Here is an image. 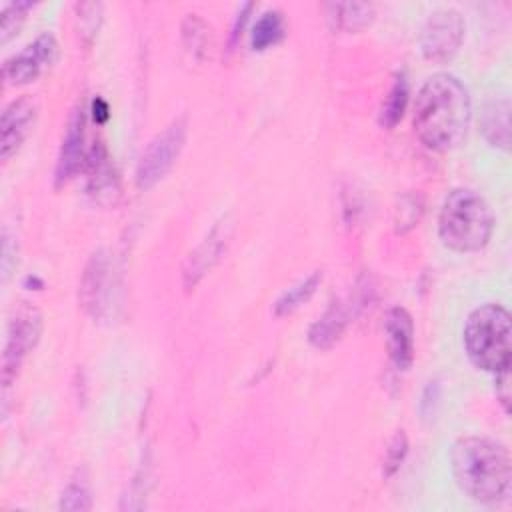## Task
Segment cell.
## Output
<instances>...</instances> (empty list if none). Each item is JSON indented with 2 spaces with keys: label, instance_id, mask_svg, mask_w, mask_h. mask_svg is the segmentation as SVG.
<instances>
[{
  "label": "cell",
  "instance_id": "obj_18",
  "mask_svg": "<svg viewBox=\"0 0 512 512\" xmlns=\"http://www.w3.org/2000/svg\"><path fill=\"white\" fill-rule=\"evenodd\" d=\"M320 282H322V272L314 270L312 274L304 276L294 286L284 290L278 296V300L274 302V316H286V314L294 312L296 308H300L304 302H308L312 298V294L316 292Z\"/></svg>",
  "mask_w": 512,
  "mask_h": 512
},
{
  "label": "cell",
  "instance_id": "obj_9",
  "mask_svg": "<svg viewBox=\"0 0 512 512\" xmlns=\"http://www.w3.org/2000/svg\"><path fill=\"white\" fill-rule=\"evenodd\" d=\"M58 58V42L50 32H42L24 50L10 56L2 66V76L6 84L20 86L34 82L46 68H50Z\"/></svg>",
  "mask_w": 512,
  "mask_h": 512
},
{
  "label": "cell",
  "instance_id": "obj_1",
  "mask_svg": "<svg viewBox=\"0 0 512 512\" xmlns=\"http://www.w3.org/2000/svg\"><path fill=\"white\" fill-rule=\"evenodd\" d=\"M472 104L466 86L452 74H434L418 90L414 130L418 140L434 150L448 152L468 134Z\"/></svg>",
  "mask_w": 512,
  "mask_h": 512
},
{
  "label": "cell",
  "instance_id": "obj_28",
  "mask_svg": "<svg viewBox=\"0 0 512 512\" xmlns=\"http://www.w3.org/2000/svg\"><path fill=\"white\" fill-rule=\"evenodd\" d=\"M90 112H92V118H94V122H96V124H104V122L110 118L108 102H106L104 98H100V96H96V98L92 100V108H90Z\"/></svg>",
  "mask_w": 512,
  "mask_h": 512
},
{
  "label": "cell",
  "instance_id": "obj_10",
  "mask_svg": "<svg viewBox=\"0 0 512 512\" xmlns=\"http://www.w3.org/2000/svg\"><path fill=\"white\" fill-rule=\"evenodd\" d=\"M86 194L98 206H114L120 198V178L104 142H94L84 160Z\"/></svg>",
  "mask_w": 512,
  "mask_h": 512
},
{
  "label": "cell",
  "instance_id": "obj_14",
  "mask_svg": "<svg viewBox=\"0 0 512 512\" xmlns=\"http://www.w3.org/2000/svg\"><path fill=\"white\" fill-rule=\"evenodd\" d=\"M384 330L390 362L398 370H408L414 360V324L410 314L400 306L390 308L384 320Z\"/></svg>",
  "mask_w": 512,
  "mask_h": 512
},
{
  "label": "cell",
  "instance_id": "obj_26",
  "mask_svg": "<svg viewBox=\"0 0 512 512\" xmlns=\"http://www.w3.org/2000/svg\"><path fill=\"white\" fill-rule=\"evenodd\" d=\"M510 368H506V370H500V372H496V398L500 400V404L504 406V410L508 412V406H510Z\"/></svg>",
  "mask_w": 512,
  "mask_h": 512
},
{
  "label": "cell",
  "instance_id": "obj_6",
  "mask_svg": "<svg viewBox=\"0 0 512 512\" xmlns=\"http://www.w3.org/2000/svg\"><path fill=\"white\" fill-rule=\"evenodd\" d=\"M42 332V316L34 306L22 304L8 322L2 350V384L10 388L18 376L24 356L36 346Z\"/></svg>",
  "mask_w": 512,
  "mask_h": 512
},
{
  "label": "cell",
  "instance_id": "obj_2",
  "mask_svg": "<svg viewBox=\"0 0 512 512\" xmlns=\"http://www.w3.org/2000/svg\"><path fill=\"white\" fill-rule=\"evenodd\" d=\"M458 488L480 504H500L510 498L512 460L508 448L488 436H462L450 452Z\"/></svg>",
  "mask_w": 512,
  "mask_h": 512
},
{
  "label": "cell",
  "instance_id": "obj_24",
  "mask_svg": "<svg viewBox=\"0 0 512 512\" xmlns=\"http://www.w3.org/2000/svg\"><path fill=\"white\" fill-rule=\"evenodd\" d=\"M406 454H408V438H406V434H404L402 430H398V432L392 436V440L388 442V448H386V452H384L382 474H384L386 478L394 476V474L400 470V466H402Z\"/></svg>",
  "mask_w": 512,
  "mask_h": 512
},
{
  "label": "cell",
  "instance_id": "obj_21",
  "mask_svg": "<svg viewBox=\"0 0 512 512\" xmlns=\"http://www.w3.org/2000/svg\"><path fill=\"white\" fill-rule=\"evenodd\" d=\"M210 26L198 14H186L182 20V40L186 50L196 58L204 60L210 50Z\"/></svg>",
  "mask_w": 512,
  "mask_h": 512
},
{
  "label": "cell",
  "instance_id": "obj_23",
  "mask_svg": "<svg viewBox=\"0 0 512 512\" xmlns=\"http://www.w3.org/2000/svg\"><path fill=\"white\" fill-rule=\"evenodd\" d=\"M34 4L28 0H18V2H10L4 6L2 10V28H0V40L8 42L20 28V24L24 22L28 10Z\"/></svg>",
  "mask_w": 512,
  "mask_h": 512
},
{
  "label": "cell",
  "instance_id": "obj_13",
  "mask_svg": "<svg viewBox=\"0 0 512 512\" xmlns=\"http://www.w3.org/2000/svg\"><path fill=\"white\" fill-rule=\"evenodd\" d=\"M84 126H86V108L84 104H78L68 118L62 146L58 152L56 172H54L56 186L66 184L84 166V160L88 154L84 150Z\"/></svg>",
  "mask_w": 512,
  "mask_h": 512
},
{
  "label": "cell",
  "instance_id": "obj_8",
  "mask_svg": "<svg viewBox=\"0 0 512 512\" xmlns=\"http://www.w3.org/2000/svg\"><path fill=\"white\" fill-rule=\"evenodd\" d=\"M464 18L454 8L434 10L420 32L422 54L432 62L450 60L464 40Z\"/></svg>",
  "mask_w": 512,
  "mask_h": 512
},
{
  "label": "cell",
  "instance_id": "obj_16",
  "mask_svg": "<svg viewBox=\"0 0 512 512\" xmlns=\"http://www.w3.org/2000/svg\"><path fill=\"white\" fill-rule=\"evenodd\" d=\"M330 24L344 32H360L374 20V6L370 2H330L326 4Z\"/></svg>",
  "mask_w": 512,
  "mask_h": 512
},
{
  "label": "cell",
  "instance_id": "obj_27",
  "mask_svg": "<svg viewBox=\"0 0 512 512\" xmlns=\"http://www.w3.org/2000/svg\"><path fill=\"white\" fill-rule=\"evenodd\" d=\"M252 8H254V4H252V2H246V4L238 10V14H236V18H234V24H232V32H230V46H234L236 40L240 38L242 30H244V26H246V22H248V16H250Z\"/></svg>",
  "mask_w": 512,
  "mask_h": 512
},
{
  "label": "cell",
  "instance_id": "obj_15",
  "mask_svg": "<svg viewBox=\"0 0 512 512\" xmlns=\"http://www.w3.org/2000/svg\"><path fill=\"white\" fill-rule=\"evenodd\" d=\"M354 304L344 302V300H332L330 306L324 310V314L310 326L308 330V340L312 346H316L318 350H326L330 346H334L342 332L346 330L350 318L354 316Z\"/></svg>",
  "mask_w": 512,
  "mask_h": 512
},
{
  "label": "cell",
  "instance_id": "obj_25",
  "mask_svg": "<svg viewBox=\"0 0 512 512\" xmlns=\"http://www.w3.org/2000/svg\"><path fill=\"white\" fill-rule=\"evenodd\" d=\"M78 18H80V34H88L90 38L96 34L98 24H100V16H102V4L98 2H84L78 4Z\"/></svg>",
  "mask_w": 512,
  "mask_h": 512
},
{
  "label": "cell",
  "instance_id": "obj_4",
  "mask_svg": "<svg viewBox=\"0 0 512 512\" xmlns=\"http://www.w3.org/2000/svg\"><path fill=\"white\" fill-rule=\"evenodd\" d=\"M464 350L470 362L486 372L510 368L512 328L510 314L504 306L488 302L474 308L462 330Z\"/></svg>",
  "mask_w": 512,
  "mask_h": 512
},
{
  "label": "cell",
  "instance_id": "obj_19",
  "mask_svg": "<svg viewBox=\"0 0 512 512\" xmlns=\"http://www.w3.org/2000/svg\"><path fill=\"white\" fill-rule=\"evenodd\" d=\"M286 34L284 16L278 10H266L260 14L250 32V46L254 50H266L278 44Z\"/></svg>",
  "mask_w": 512,
  "mask_h": 512
},
{
  "label": "cell",
  "instance_id": "obj_5",
  "mask_svg": "<svg viewBox=\"0 0 512 512\" xmlns=\"http://www.w3.org/2000/svg\"><path fill=\"white\" fill-rule=\"evenodd\" d=\"M186 132V118L180 116L150 140L136 166V186L140 190L156 186L170 172L184 148Z\"/></svg>",
  "mask_w": 512,
  "mask_h": 512
},
{
  "label": "cell",
  "instance_id": "obj_12",
  "mask_svg": "<svg viewBox=\"0 0 512 512\" xmlns=\"http://www.w3.org/2000/svg\"><path fill=\"white\" fill-rule=\"evenodd\" d=\"M36 102L30 96L12 100L0 116V158L8 160L28 138L36 120Z\"/></svg>",
  "mask_w": 512,
  "mask_h": 512
},
{
  "label": "cell",
  "instance_id": "obj_3",
  "mask_svg": "<svg viewBox=\"0 0 512 512\" xmlns=\"http://www.w3.org/2000/svg\"><path fill=\"white\" fill-rule=\"evenodd\" d=\"M494 230V214L488 202L470 188L452 190L440 208L438 234L444 246L456 252L484 248Z\"/></svg>",
  "mask_w": 512,
  "mask_h": 512
},
{
  "label": "cell",
  "instance_id": "obj_22",
  "mask_svg": "<svg viewBox=\"0 0 512 512\" xmlns=\"http://www.w3.org/2000/svg\"><path fill=\"white\" fill-rule=\"evenodd\" d=\"M92 508V494L88 480L84 476H76L68 482V486L62 490L60 496V510H72V512H84Z\"/></svg>",
  "mask_w": 512,
  "mask_h": 512
},
{
  "label": "cell",
  "instance_id": "obj_7",
  "mask_svg": "<svg viewBox=\"0 0 512 512\" xmlns=\"http://www.w3.org/2000/svg\"><path fill=\"white\" fill-rule=\"evenodd\" d=\"M114 264L106 250H96L84 266L78 298L92 318H104L114 302Z\"/></svg>",
  "mask_w": 512,
  "mask_h": 512
},
{
  "label": "cell",
  "instance_id": "obj_11",
  "mask_svg": "<svg viewBox=\"0 0 512 512\" xmlns=\"http://www.w3.org/2000/svg\"><path fill=\"white\" fill-rule=\"evenodd\" d=\"M232 224L228 218L216 222L210 232L202 238V242L188 254L184 268H182V282L186 290H192L222 258L228 240H230Z\"/></svg>",
  "mask_w": 512,
  "mask_h": 512
},
{
  "label": "cell",
  "instance_id": "obj_17",
  "mask_svg": "<svg viewBox=\"0 0 512 512\" xmlns=\"http://www.w3.org/2000/svg\"><path fill=\"white\" fill-rule=\"evenodd\" d=\"M482 132L486 140L500 148H510V102L508 98H498L486 104L482 114Z\"/></svg>",
  "mask_w": 512,
  "mask_h": 512
},
{
  "label": "cell",
  "instance_id": "obj_20",
  "mask_svg": "<svg viewBox=\"0 0 512 512\" xmlns=\"http://www.w3.org/2000/svg\"><path fill=\"white\" fill-rule=\"evenodd\" d=\"M408 96H410L408 80L404 74H398L380 106L378 120L382 128H394L402 120L408 106Z\"/></svg>",
  "mask_w": 512,
  "mask_h": 512
}]
</instances>
